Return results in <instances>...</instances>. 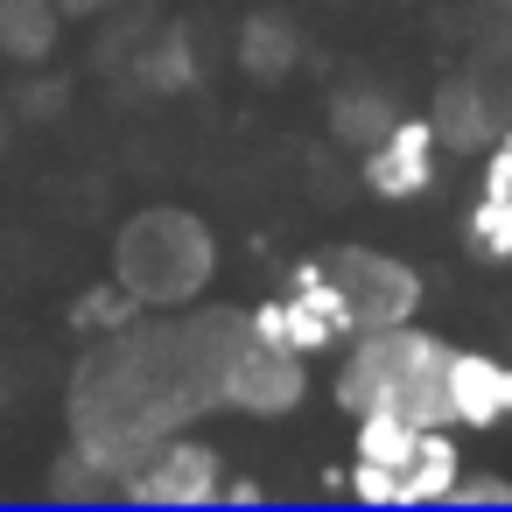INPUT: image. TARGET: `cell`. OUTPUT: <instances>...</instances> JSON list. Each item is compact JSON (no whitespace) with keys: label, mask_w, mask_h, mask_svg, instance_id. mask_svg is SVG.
Wrapping results in <instances>:
<instances>
[{"label":"cell","mask_w":512,"mask_h":512,"mask_svg":"<svg viewBox=\"0 0 512 512\" xmlns=\"http://www.w3.org/2000/svg\"><path fill=\"white\" fill-rule=\"evenodd\" d=\"M134 78H141L148 92H183V85H197V50H190V36H183V29L148 36L141 57H134Z\"/></svg>","instance_id":"16"},{"label":"cell","mask_w":512,"mask_h":512,"mask_svg":"<svg viewBox=\"0 0 512 512\" xmlns=\"http://www.w3.org/2000/svg\"><path fill=\"white\" fill-rule=\"evenodd\" d=\"M64 43V8L57 0H0V64L43 71Z\"/></svg>","instance_id":"12"},{"label":"cell","mask_w":512,"mask_h":512,"mask_svg":"<svg viewBox=\"0 0 512 512\" xmlns=\"http://www.w3.org/2000/svg\"><path fill=\"white\" fill-rule=\"evenodd\" d=\"M239 316L246 309H190L162 323L141 309L127 330L92 337L71 372V442L113 470V491L148 442L218 407V365Z\"/></svg>","instance_id":"1"},{"label":"cell","mask_w":512,"mask_h":512,"mask_svg":"<svg viewBox=\"0 0 512 512\" xmlns=\"http://www.w3.org/2000/svg\"><path fill=\"white\" fill-rule=\"evenodd\" d=\"M246 323H253L267 344H288V351H302V358H330V351L351 337V309H344V295H337L323 253L295 260L288 281H281L267 302L246 309Z\"/></svg>","instance_id":"5"},{"label":"cell","mask_w":512,"mask_h":512,"mask_svg":"<svg viewBox=\"0 0 512 512\" xmlns=\"http://www.w3.org/2000/svg\"><path fill=\"white\" fill-rule=\"evenodd\" d=\"M309 393V358L288 351V344H267L246 316L225 344V365H218V407L232 414H253V421H281L295 414Z\"/></svg>","instance_id":"6"},{"label":"cell","mask_w":512,"mask_h":512,"mask_svg":"<svg viewBox=\"0 0 512 512\" xmlns=\"http://www.w3.org/2000/svg\"><path fill=\"white\" fill-rule=\"evenodd\" d=\"M64 8V22H78V15H106V8H120V0H57Z\"/></svg>","instance_id":"22"},{"label":"cell","mask_w":512,"mask_h":512,"mask_svg":"<svg viewBox=\"0 0 512 512\" xmlns=\"http://www.w3.org/2000/svg\"><path fill=\"white\" fill-rule=\"evenodd\" d=\"M0 148H8V106H0Z\"/></svg>","instance_id":"23"},{"label":"cell","mask_w":512,"mask_h":512,"mask_svg":"<svg viewBox=\"0 0 512 512\" xmlns=\"http://www.w3.org/2000/svg\"><path fill=\"white\" fill-rule=\"evenodd\" d=\"M141 316V302L120 288V281H92L78 302H71V330L78 337H106V330H127Z\"/></svg>","instance_id":"17"},{"label":"cell","mask_w":512,"mask_h":512,"mask_svg":"<svg viewBox=\"0 0 512 512\" xmlns=\"http://www.w3.org/2000/svg\"><path fill=\"white\" fill-rule=\"evenodd\" d=\"M449 505H512V477H498V470H456V484H449Z\"/></svg>","instance_id":"20"},{"label":"cell","mask_w":512,"mask_h":512,"mask_svg":"<svg viewBox=\"0 0 512 512\" xmlns=\"http://www.w3.org/2000/svg\"><path fill=\"white\" fill-rule=\"evenodd\" d=\"M435 176H442V134L428 113H393V127L358 148V183L379 204H414L435 190Z\"/></svg>","instance_id":"9"},{"label":"cell","mask_w":512,"mask_h":512,"mask_svg":"<svg viewBox=\"0 0 512 512\" xmlns=\"http://www.w3.org/2000/svg\"><path fill=\"white\" fill-rule=\"evenodd\" d=\"M295 57H302V36H295L288 15H246V22H239V71H246V78L274 85V78L295 71Z\"/></svg>","instance_id":"14"},{"label":"cell","mask_w":512,"mask_h":512,"mask_svg":"<svg viewBox=\"0 0 512 512\" xmlns=\"http://www.w3.org/2000/svg\"><path fill=\"white\" fill-rule=\"evenodd\" d=\"M323 267H330V281H337V295L351 309V337L379 330V323H407L421 309V295H428L421 274L386 246H330Z\"/></svg>","instance_id":"8"},{"label":"cell","mask_w":512,"mask_h":512,"mask_svg":"<svg viewBox=\"0 0 512 512\" xmlns=\"http://www.w3.org/2000/svg\"><path fill=\"white\" fill-rule=\"evenodd\" d=\"M442 400H449V428H470V435L505 428L512 421V358L484 351V344H449Z\"/></svg>","instance_id":"10"},{"label":"cell","mask_w":512,"mask_h":512,"mask_svg":"<svg viewBox=\"0 0 512 512\" xmlns=\"http://www.w3.org/2000/svg\"><path fill=\"white\" fill-rule=\"evenodd\" d=\"M218 491H225V449L176 428L134 456V470L120 477L113 498H127V505H218Z\"/></svg>","instance_id":"7"},{"label":"cell","mask_w":512,"mask_h":512,"mask_svg":"<svg viewBox=\"0 0 512 512\" xmlns=\"http://www.w3.org/2000/svg\"><path fill=\"white\" fill-rule=\"evenodd\" d=\"M50 498H64V505H92V498H113V470L92 456V449H64L57 456V470H50Z\"/></svg>","instance_id":"18"},{"label":"cell","mask_w":512,"mask_h":512,"mask_svg":"<svg viewBox=\"0 0 512 512\" xmlns=\"http://www.w3.org/2000/svg\"><path fill=\"white\" fill-rule=\"evenodd\" d=\"M470 456L456 449V428H428L407 414H358L351 421V463L330 477L358 505H449V484Z\"/></svg>","instance_id":"3"},{"label":"cell","mask_w":512,"mask_h":512,"mask_svg":"<svg viewBox=\"0 0 512 512\" xmlns=\"http://www.w3.org/2000/svg\"><path fill=\"white\" fill-rule=\"evenodd\" d=\"M442 372H449V337L428 323H379L337 344V372H330V400L344 421L358 414H407L428 428H449V400H442Z\"/></svg>","instance_id":"2"},{"label":"cell","mask_w":512,"mask_h":512,"mask_svg":"<svg viewBox=\"0 0 512 512\" xmlns=\"http://www.w3.org/2000/svg\"><path fill=\"white\" fill-rule=\"evenodd\" d=\"M218 505H267V484H260V477H225Z\"/></svg>","instance_id":"21"},{"label":"cell","mask_w":512,"mask_h":512,"mask_svg":"<svg viewBox=\"0 0 512 512\" xmlns=\"http://www.w3.org/2000/svg\"><path fill=\"white\" fill-rule=\"evenodd\" d=\"M64 106H71V85H64V78H36V71H29V85L15 92V106H8V113H22V120L50 127V120H64Z\"/></svg>","instance_id":"19"},{"label":"cell","mask_w":512,"mask_h":512,"mask_svg":"<svg viewBox=\"0 0 512 512\" xmlns=\"http://www.w3.org/2000/svg\"><path fill=\"white\" fill-rule=\"evenodd\" d=\"M463 253L484 267H512V120L484 141L477 190L463 204Z\"/></svg>","instance_id":"11"},{"label":"cell","mask_w":512,"mask_h":512,"mask_svg":"<svg viewBox=\"0 0 512 512\" xmlns=\"http://www.w3.org/2000/svg\"><path fill=\"white\" fill-rule=\"evenodd\" d=\"M218 274V239L183 204H148L113 239V281L141 309H190Z\"/></svg>","instance_id":"4"},{"label":"cell","mask_w":512,"mask_h":512,"mask_svg":"<svg viewBox=\"0 0 512 512\" xmlns=\"http://www.w3.org/2000/svg\"><path fill=\"white\" fill-rule=\"evenodd\" d=\"M435 134H442V155L456 148V155H484V141L498 134V120H491V99H484V85H470V78H449L442 85V99H435Z\"/></svg>","instance_id":"13"},{"label":"cell","mask_w":512,"mask_h":512,"mask_svg":"<svg viewBox=\"0 0 512 512\" xmlns=\"http://www.w3.org/2000/svg\"><path fill=\"white\" fill-rule=\"evenodd\" d=\"M393 99L379 92V85H344L337 99H330V134L344 141V148H365V141H379L386 127H393Z\"/></svg>","instance_id":"15"}]
</instances>
